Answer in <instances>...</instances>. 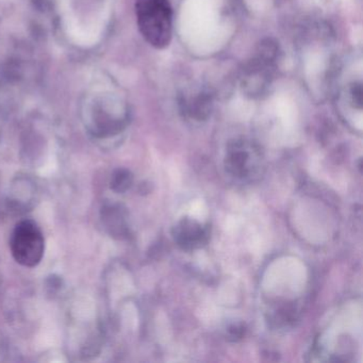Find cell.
Returning a JSON list of instances; mask_svg holds the SVG:
<instances>
[{
  "instance_id": "obj_1",
  "label": "cell",
  "mask_w": 363,
  "mask_h": 363,
  "mask_svg": "<svg viewBox=\"0 0 363 363\" xmlns=\"http://www.w3.org/2000/svg\"><path fill=\"white\" fill-rule=\"evenodd\" d=\"M279 61V48L275 42H262L242 71L243 92L252 97H260L269 92L275 79Z\"/></svg>"
},
{
  "instance_id": "obj_2",
  "label": "cell",
  "mask_w": 363,
  "mask_h": 363,
  "mask_svg": "<svg viewBox=\"0 0 363 363\" xmlns=\"http://www.w3.org/2000/svg\"><path fill=\"white\" fill-rule=\"evenodd\" d=\"M138 26L141 35L154 48H167L173 33V9L169 0H137Z\"/></svg>"
},
{
  "instance_id": "obj_3",
  "label": "cell",
  "mask_w": 363,
  "mask_h": 363,
  "mask_svg": "<svg viewBox=\"0 0 363 363\" xmlns=\"http://www.w3.org/2000/svg\"><path fill=\"white\" fill-rule=\"evenodd\" d=\"M224 165L231 177L240 182H252L262 175L264 159L260 148L254 142L237 139L227 145Z\"/></svg>"
},
{
  "instance_id": "obj_4",
  "label": "cell",
  "mask_w": 363,
  "mask_h": 363,
  "mask_svg": "<svg viewBox=\"0 0 363 363\" xmlns=\"http://www.w3.org/2000/svg\"><path fill=\"white\" fill-rule=\"evenodd\" d=\"M44 238L33 220H22L12 233L10 247L14 259L20 264L35 267L41 262L44 255Z\"/></svg>"
},
{
  "instance_id": "obj_5",
  "label": "cell",
  "mask_w": 363,
  "mask_h": 363,
  "mask_svg": "<svg viewBox=\"0 0 363 363\" xmlns=\"http://www.w3.org/2000/svg\"><path fill=\"white\" fill-rule=\"evenodd\" d=\"M175 243L184 250H194L203 247L209 240V228L196 218H180L173 228Z\"/></svg>"
},
{
  "instance_id": "obj_6",
  "label": "cell",
  "mask_w": 363,
  "mask_h": 363,
  "mask_svg": "<svg viewBox=\"0 0 363 363\" xmlns=\"http://www.w3.org/2000/svg\"><path fill=\"white\" fill-rule=\"evenodd\" d=\"M212 96L203 90L186 93L180 101V107L184 116L195 121H205L211 113Z\"/></svg>"
},
{
  "instance_id": "obj_7",
  "label": "cell",
  "mask_w": 363,
  "mask_h": 363,
  "mask_svg": "<svg viewBox=\"0 0 363 363\" xmlns=\"http://www.w3.org/2000/svg\"><path fill=\"white\" fill-rule=\"evenodd\" d=\"M337 101L340 110L347 112H362V82L358 80L346 79L340 88H337Z\"/></svg>"
},
{
  "instance_id": "obj_8",
  "label": "cell",
  "mask_w": 363,
  "mask_h": 363,
  "mask_svg": "<svg viewBox=\"0 0 363 363\" xmlns=\"http://www.w3.org/2000/svg\"><path fill=\"white\" fill-rule=\"evenodd\" d=\"M104 224L107 227L112 235H126V222L124 213L121 208L116 206H108L103 209Z\"/></svg>"
},
{
  "instance_id": "obj_9",
  "label": "cell",
  "mask_w": 363,
  "mask_h": 363,
  "mask_svg": "<svg viewBox=\"0 0 363 363\" xmlns=\"http://www.w3.org/2000/svg\"><path fill=\"white\" fill-rule=\"evenodd\" d=\"M133 184V176L126 169H118L112 174L110 186L116 193H124L130 189Z\"/></svg>"
},
{
  "instance_id": "obj_10",
  "label": "cell",
  "mask_w": 363,
  "mask_h": 363,
  "mask_svg": "<svg viewBox=\"0 0 363 363\" xmlns=\"http://www.w3.org/2000/svg\"><path fill=\"white\" fill-rule=\"evenodd\" d=\"M48 289L52 291L60 290L61 286H62V280L58 276H50L48 279Z\"/></svg>"
}]
</instances>
